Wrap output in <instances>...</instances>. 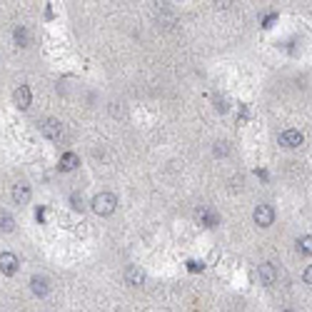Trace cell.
Instances as JSON below:
<instances>
[{
    "label": "cell",
    "instance_id": "15",
    "mask_svg": "<svg viewBox=\"0 0 312 312\" xmlns=\"http://www.w3.org/2000/svg\"><path fill=\"white\" fill-rule=\"evenodd\" d=\"M15 40H18V45H20V48H25V45H28V30L18 28L15 30Z\"/></svg>",
    "mask_w": 312,
    "mask_h": 312
},
{
    "label": "cell",
    "instance_id": "17",
    "mask_svg": "<svg viewBox=\"0 0 312 312\" xmlns=\"http://www.w3.org/2000/svg\"><path fill=\"white\" fill-rule=\"evenodd\" d=\"M227 152H230V150H227V142H217V145H215V155H217V158H225Z\"/></svg>",
    "mask_w": 312,
    "mask_h": 312
},
{
    "label": "cell",
    "instance_id": "8",
    "mask_svg": "<svg viewBox=\"0 0 312 312\" xmlns=\"http://www.w3.org/2000/svg\"><path fill=\"white\" fill-rule=\"evenodd\" d=\"M13 103H15L20 110H28L30 108V87L28 85L15 87V92H13Z\"/></svg>",
    "mask_w": 312,
    "mask_h": 312
},
{
    "label": "cell",
    "instance_id": "12",
    "mask_svg": "<svg viewBox=\"0 0 312 312\" xmlns=\"http://www.w3.org/2000/svg\"><path fill=\"white\" fill-rule=\"evenodd\" d=\"M198 217H200V223L207 227L217 225V215H215L212 210H207V207H198Z\"/></svg>",
    "mask_w": 312,
    "mask_h": 312
},
{
    "label": "cell",
    "instance_id": "9",
    "mask_svg": "<svg viewBox=\"0 0 312 312\" xmlns=\"http://www.w3.org/2000/svg\"><path fill=\"white\" fill-rule=\"evenodd\" d=\"M78 165H80V160H78L75 152H63V155H60V165H57V168L63 172H73Z\"/></svg>",
    "mask_w": 312,
    "mask_h": 312
},
{
    "label": "cell",
    "instance_id": "1",
    "mask_svg": "<svg viewBox=\"0 0 312 312\" xmlns=\"http://www.w3.org/2000/svg\"><path fill=\"white\" fill-rule=\"evenodd\" d=\"M115 207H117V198H115L113 193H100V195H95V198H92V212H95V215H100V217L113 215Z\"/></svg>",
    "mask_w": 312,
    "mask_h": 312
},
{
    "label": "cell",
    "instance_id": "2",
    "mask_svg": "<svg viewBox=\"0 0 312 312\" xmlns=\"http://www.w3.org/2000/svg\"><path fill=\"white\" fill-rule=\"evenodd\" d=\"M253 220H255V225H260V227H270L275 223V210H272L270 205H257L255 212H253Z\"/></svg>",
    "mask_w": 312,
    "mask_h": 312
},
{
    "label": "cell",
    "instance_id": "5",
    "mask_svg": "<svg viewBox=\"0 0 312 312\" xmlns=\"http://www.w3.org/2000/svg\"><path fill=\"white\" fill-rule=\"evenodd\" d=\"M257 275H260V283L262 285H275L277 283V267H275L272 262H262L260 270H257Z\"/></svg>",
    "mask_w": 312,
    "mask_h": 312
},
{
    "label": "cell",
    "instance_id": "4",
    "mask_svg": "<svg viewBox=\"0 0 312 312\" xmlns=\"http://www.w3.org/2000/svg\"><path fill=\"white\" fill-rule=\"evenodd\" d=\"M18 265H20V260L13 255V253H0V272L3 275H15L18 272Z\"/></svg>",
    "mask_w": 312,
    "mask_h": 312
},
{
    "label": "cell",
    "instance_id": "18",
    "mask_svg": "<svg viewBox=\"0 0 312 312\" xmlns=\"http://www.w3.org/2000/svg\"><path fill=\"white\" fill-rule=\"evenodd\" d=\"M215 110H217V113H225L227 110V100L225 98H215Z\"/></svg>",
    "mask_w": 312,
    "mask_h": 312
},
{
    "label": "cell",
    "instance_id": "10",
    "mask_svg": "<svg viewBox=\"0 0 312 312\" xmlns=\"http://www.w3.org/2000/svg\"><path fill=\"white\" fill-rule=\"evenodd\" d=\"M30 290H33L38 297H45V295H48V290H50V285H48V277L33 275V280H30Z\"/></svg>",
    "mask_w": 312,
    "mask_h": 312
},
{
    "label": "cell",
    "instance_id": "19",
    "mask_svg": "<svg viewBox=\"0 0 312 312\" xmlns=\"http://www.w3.org/2000/svg\"><path fill=\"white\" fill-rule=\"evenodd\" d=\"M302 280H305V285H312V265L302 272Z\"/></svg>",
    "mask_w": 312,
    "mask_h": 312
},
{
    "label": "cell",
    "instance_id": "7",
    "mask_svg": "<svg viewBox=\"0 0 312 312\" xmlns=\"http://www.w3.org/2000/svg\"><path fill=\"white\" fill-rule=\"evenodd\" d=\"M302 142H305V138H302L300 130H285V133H280V145L283 147H300Z\"/></svg>",
    "mask_w": 312,
    "mask_h": 312
},
{
    "label": "cell",
    "instance_id": "6",
    "mask_svg": "<svg viewBox=\"0 0 312 312\" xmlns=\"http://www.w3.org/2000/svg\"><path fill=\"white\" fill-rule=\"evenodd\" d=\"M125 283L133 285V287L145 285V272L140 270V265H128V267H125Z\"/></svg>",
    "mask_w": 312,
    "mask_h": 312
},
{
    "label": "cell",
    "instance_id": "3",
    "mask_svg": "<svg viewBox=\"0 0 312 312\" xmlns=\"http://www.w3.org/2000/svg\"><path fill=\"white\" fill-rule=\"evenodd\" d=\"M40 130H43V135H45L48 140H60V138H63V122L55 120V117L43 120V122H40Z\"/></svg>",
    "mask_w": 312,
    "mask_h": 312
},
{
    "label": "cell",
    "instance_id": "11",
    "mask_svg": "<svg viewBox=\"0 0 312 312\" xmlns=\"http://www.w3.org/2000/svg\"><path fill=\"white\" fill-rule=\"evenodd\" d=\"M30 195H33V193H30V185H25V182H18V185L13 188V200H15L18 205H25L30 200Z\"/></svg>",
    "mask_w": 312,
    "mask_h": 312
},
{
    "label": "cell",
    "instance_id": "14",
    "mask_svg": "<svg viewBox=\"0 0 312 312\" xmlns=\"http://www.w3.org/2000/svg\"><path fill=\"white\" fill-rule=\"evenodd\" d=\"M297 250L302 255H312V235H305V237L297 240Z\"/></svg>",
    "mask_w": 312,
    "mask_h": 312
},
{
    "label": "cell",
    "instance_id": "13",
    "mask_svg": "<svg viewBox=\"0 0 312 312\" xmlns=\"http://www.w3.org/2000/svg\"><path fill=\"white\" fill-rule=\"evenodd\" d=\"M0 230H3V232H13V230H15V220H13V215L0 212Z\"/></svg>",
    "mask_w": 312,
    "mask_h": 312
},
{
    "label": "cell",
    "instance_id": "16",
    "mask_svg": "<svg viewBox=\"0 0 312 312\" xmlns=\"http://www.w3.org/2000/svg\"><path fill=\"white\" fill-rule=\"evenodd\" d=\"M70 202H73V207H75V210H83V207H85L83 195H78V193H75V195H70Z\"/></svg>",
    "mask_w": 312,
    "mask_h": 312
}]
</instances>
